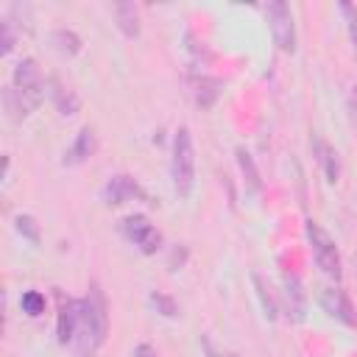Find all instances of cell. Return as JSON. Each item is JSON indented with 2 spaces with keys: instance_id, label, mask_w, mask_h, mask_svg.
Instances as JSON below:
<instances>
[{
  "instance_id": "obj_9",
  "label": "cell",
  "mask_w": 357,
  "mask_h": 357,
  "mask_svg": "<svg viewBox=\"0 0 357 357\" xmlns=\"http://www.w3.org/2000/svg\"><path fill=\"white\" fill-rule=\"evenodd\" d=\"M282 298H284V310H287V318L301 324L304 315H307V293L301 287V279L296 273H284L282 276Z\"/></svg>"
},
{
  "instance_id": "obj_16",
  "label": "cell",
  "mask_w": 357,
  "mask_h": 357,
  "mask_svg": "<svg viewBox=\"0 0 357 357\" xmlns=\"http://www.w3.org/2000/svg\"><path fill=\"white\" fill-rule=\"evenodd\" d=\"M195 100H198V106L201 109H209V106H215V100L220 98V89H223V84H220V78H212V75H201L198 81H195Z\"/></svg>"
},
{
  "instance_id": "obj_22",
  "label": "cell",
  "mask_w": 357,
  "mask_h": 357,
  "mask_svg": "<svg viewBox=\"0 0 357 357\" xmlns=\"http://www.w3.org/2000/svg\"><path fill=\"white\" fill-rule=\"evenodd\" d=\"M148 301L153 304V310L159 312V315H165V318H173V315H178V310H176V301L167 296V293H151L148 296Z\"/></svg>"
},
{
  "instance_id": "obj_24",
  "label": "cell",
  "mask_w": 357,
  "mask_h": 357,
  "mask_svg": "<svg viewBox=\"0 0 357 357\" xmlns=\"http://www.w3.org/2000/svg\"><path fill=\"white\" fill-rule=\"evenodd\" d=\"M201 346H204L206 357H237V354H231V351H218V349L212 346V340H209V337H201Z\"/></svg>"
},
{
  "instance_id": "obj_23",
  "label": "cell",
  "mask_w": 357,
  "mask_h": 357,
  "mask_svg": "<svg viewBox=\"0 0 357 357\" xmlns=\"http://www.w3.org/2000/svg\"><path fill=\"white\" fill-rule=\"evenodd\" d=\"M0 31H3V47H0V56H8L14 50V31H11V20H3L0 22Z\"/></svg>"
},
{
  "instance_id": "obj_26",
  "label": "cell",
  "mask_w": 357,
  "mask_h": 357,
  "mask_svg": "<svg viewBox=\"0 0 357 357\" xmlns=\"http://www.w3.org/2000/svg\"><path fill=\"white\" fill-rule=\"evenodd\" d=\"M349 103H351V117H354V123H357V84L351 86V98H349Z\"/></svg>"
},
{
  "instance_id": "obj_13",
  "label": "cell",
  "mask_w": 357,
  "mask_h": 357,
  "mask_svg": "<svg viewBox=\"0 0 357 357\" xmlns=\"http://www.w3.org/2000/svg\"><path fill=\"white\" fill-rule=\"evenodd\" d=\"M47 95H50V100L61 117H73L81 109V98L70 86H64L59 78H47Z\"/></svg>"
},
{
  "instance_id": "obj_20",
  "label": "cell",
  "mask_w": 357,
  "mask_h": 357,
  "mask_svg": "<svg viewBox=\"0 0 357 357\" xmlns=\"http://www.w3.org/2000/svg\"><path fill=\"white\" fill-rule=\"evenodd\" d=\"M20 310L28 315V318H39L45 312V296L39 290H25L20 296Z\"/></svg>"
},
{
  "instance_id": "obj_15",
  "label": "cell",
  "mask_w": 357,
  "mask_h": 357,
  "mask_svg": "<svg viewBox=\"0 0 357 357\" xmlns=\"http://www.w3.org/2000/svg\"><path fill=\"white\" fill-rule=\"evenodd\" d=\"M50 45H53V50H59L61 56H78L81 53V36L75 33V31H70V28H56L53 33H50Z\"/></svg>"
},
{
  "instance_id": "obj_4",
  "label": "cell",
  "mask_w": 357,
  "mask_h": 357,
  "mask_svg": "<svg viewBox=\"0 0 357 357\" xmlns=\"http://www.w3.org/2000/svg\"><path fill=\"white\" fill-rule=\"evenodd\" d=\"M304 234H307V243H310V251H312V259L315 265L335 282H340L343 276V265H340V254H337V245L332 240V234L312 218L304 220Z\"/></svg>"
},
{
  "instance_id": "obj_21",
  "label": "cell",
  "mask_w": 357,
  "mask_h": 357,
  "mask_svg": "<svg viewBox=\"0 0 357 357\" xmlns=\"http://www.w3.org/2000/svg\"><path fill=\"white\" fill-rule=\"evenodd\" d=\"M337 11L343 14V22H346V31H349V42H351V47H354V53H357V6H351V3H337Z\"/></svg>"
},
{
  "instance_id": "obj_19",
  "label": "cell",
  "mask_w": 357,
  "mask_h": 357,
  "mask_svg": "<svg viewBox=\"0 0 357 357\" xmlns=\"http://www.w3.org/2000/svg\"><path fill=\"white\" fill-rule=\"evenodd\" d=\"M14 229H17V234H20L22 240H28L31 245H39L42 231H39V223H36V218H33V215L20 212V215L14 218Z\"/></svg>"
},
{
  "instance_id": "obj_10",
  "label": "cell",
  "mask_w": 357,
  "mask_h": 357,
  "mask_svg": "<svg viewBox=\"0 0 357 357\" xmlns=\"http://www.w3.org/2000/svg\"><path fill=\"white\" fill-rule=\"evenodd\" d=\"M95 151H98V137H95V128L84 126V128L75 134L73 145L64 151V165H70V167L84 165V162H89V159L95 156Z\"/></svg>"
},
{
  "instance_id": "obj_17",
  "label": "cell",
  "mask_w": 357,
  "mask_h": 357,
  "mask_svg": "<svg viewBox=\"0 0 357 357\" xmlns=\"http://www.w3.org/2000/svg\"><path fill=\"white\" fill-rule=\"evenodd\" d=\"M234 156H237V167H240V173H243L245 187H248L251 192H259V190H262V181H259V170H257V165H254V156H251L245 148H237Z\"/></svg>"
},
{
  "instance_id": "obj_25",
  "label": "cell",
  "mask_w": 357,
  "mask_h": 357,
  "mask_svg": "<svg viewBox=\"0 0 357 357\" xmlns=\"http://www.w3.org/2000/svg\"><path fill=\"white\" fill-rule=\"evenodd\" d=\"M134 357H156V349H153L151 343H139V346L134 349Z\"/></svg>"
},
{
  "instance_id": "obj_11",
  "label": "cell",
  "mask_w": 357,
  "mask_h": 357,
  "mask_svg": "<svg viewBox=\"0 0 357 357\" xmlns=\"http://www.w3.org/2000/svg\"><path fill=\"white\" fill-rule=\"evenodd\" d=\"M75 321H78V298H67L59 293V318H56V335L61 346L73 343L75 335Z\"/></svg>"
},
{
  "instance_id": "obj_6",
  "label": "cell",
  "mask_w": 357,
  "mask_h": 357,
  "mask_svg": "<svg viewBox=\"0 0 357 357\" xmlns=\"http://www.w3.org/2000/svg\"><path fill=\"white\" fill-rule=\"evenodd\" d=\"M120 229H123L126 240L134 243L137 251L145 254V257H151V254H156L162 248V231L145 215H128V218H123L120 220Z\"/></svg>"
},
{
  "instance_id": "obj_2",
  "label": "cell",
  "mask_w": 357,
  "mask_h": 357,
  "mask_svg": "<svg viewBox=\"0 0 357 357\" xmlns=\"http://www.w3.org/2000/svg\"><path fill=\"white\" fill-rule=\"evenodd\" d=\"M109 332V315H106V298L98 284H89V293L78 298V321L73 335V354L75 357H95L103 346Z\"/></svg>"
},
{
  "instance_id": "obj_8",
  "label": "cell",
  "mask_w": 357,
  "mask_h": 357,
  "mask_svg": "<svg viewBox=\"0 0 357 357\" xmlns=\"http://www.w3.org/2000/svg\"><path fill=\"white\" fill-rule=\"evenodd\" d=\"M318 301H321V307H324V310H326L332 318H337L340 324H346V326H357L354 307H351L349 296H346L340 287H321Z\"/></svg>"
},
{
  "instance_id": "obj_18",
  "label": "cell",
  "mask_w": 357,
  "mask_h": 357,
  "mask_svg": "<svg viewBox=\"0 0 357 357\" xmlns=\"http://www.w3.org/2000/svg\"><path fill=\"white\" fill-rule=\"evenodd\" d=\"M251 282H254V287H257V298H259V304H262L265 318L273 321L276 312H279V304H276V298H273V293H271V284H268L259 273H251Z\"/></svg>"
},
{
  "instance_id": "obj_5",
  "label": "cell",
  "mask_w": 357,
  "mask_h": 357,
  "mask_svg": "<svg viewBox=\"0 0 357 357\" xmlns=\"http://www.w3.org/2000/svg\"><path fill=\"white\" fill-rule=\"evenodd\" d=\"M265 20L271 28V36L276 42V47L282 53H293L296 50V22H293V11L284 0H271L265 3Z\"/></svg>"
},
{
  "instance_id": "obj_14",
  "label": "cell",
  "mask_w": 357,
  "mask_h": 357,
  "mask_svg": "<svg viewBox=\"0 0 357 357\" xmlns=\"http://www.w3.org/2000/svg\"><path fill=\"white\" fill-rule=\"evenodd\" d=\"M114 20H117V28L126 39L139 36V11H137L134 3H117L114 6Z\"/></svg>"
},
{
  "instance_id": "obj_12",
  "label": "cell",
  "mask_w": 357,
  "mask_h": 357,
  "mask_svg": "<svg viewBox=\"0 0 357 357\" xmlns=\"http://www.w3.org/2000/svg\"><path fill=\"white\" fill-rule=\"evenodd\" d=\"M312 156H315V162L321 165L326 181H329V184H337V178H340V159H337V151H335L326 139H321L318 134H312Z\"/></svg>"
},
{
  "instance_id": "obj_3",
  "label": "cell",
  "mask_w": 357,
  "mask_h": 357,
  "mask_svg": "<svg viewBox=\"0 0 357 357\" xmlns=\"http://www.w3.org/2000/svg\"><path fill=\"white\" fill-rule=\"evenodd\" d=\"M170 181L178 198H190L195 187V148L187 126H178L170 148Z\"/></svg>"
},
{
  "instance_id": "obj_7",
  "label": "cell",
  "mask_w": 357,
  "mask_h": 357,
  "mask_svg": "<svg viewBox=\"0 0 357 357\" xmlns=\"http://www.w3.org/2000/svg\"><path fill=\"white\" fill-rule=\"evenodd\" d=\"M100 198H103L106 206H120L126 201L145 198V192L137 184V178H131L128 173H117V176H109L106 178V184L100 187Z\"/></svg>"
},
{
  "instance_id": "obj_1",
  "label": "cell",
  "mask_w": 357,
  "mask_h": 357,
  "mask_svg": "<svg viewBox=\"0 0 357 357\" xmlns=\"http://www.w3.org/2000/svg\"><path fill=\"white\" fill-rule=\"evenodd\" d=\"M45 92H47V81L42 78L39 61L33 56L20 59L14 64L11 84L3 92V106H6L8 120L11 123H22L25 117H31L39 109V103L45 100Z\"/></svg>"
}]
</instances>
